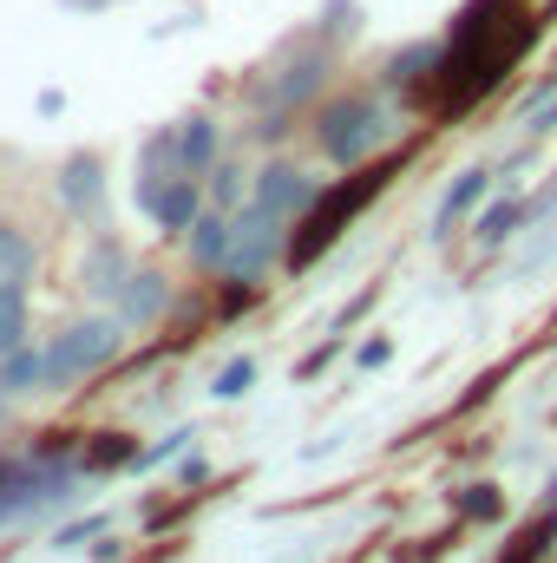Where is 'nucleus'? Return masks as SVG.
Here are the masks:
<instances>
[{"label": "nucleus", "instance_id": "nucleus-17", "mask_svg": "<svg viewBox=\"0 0 557 563\" xmlns=\"http://www.w3.org/2000/svg\"><path fill=\"white\" fill-rule=\"evenodd\" d=\"M250 380H256V361H230V367L217 374V400H243Z\"/></svg>", "mask_w": 557, "mask_h": 563}, {"label": "nucleus", "instance_id": "nucleus-10", "mask_svg": "<svg viewBox=\"0 0 557 563\" xmlns=\"http://www.w3.org/2000/svg\"><path fill=\"white\" fill-rule=\"evenodd\" d=\"M157 308H164V276L157 269H139V276H125V321H157Z\"/></svg>", "mask_w": 557, "mask_h": 563}, {"label": "nucleus", "instance_id": "nucleus-8", "mask_svg": "<svg viewBox=\"0 0 557 563\" xmlns=\"http://www.w3.org/2000/svg\"><path fill=\"white\" fill-rule=\"evenodd\" d=\"M46 380V347L20 341L13 354H0V394H33Z\"/></svg>", "mask_w": 557, "mask_h": 563}, {"label": "nucleus", "instance_id": "nucleus-18", "mask_svg": "<svg viewBox=\"0 0 557 563\" xmlns=\"http://www.w3.org/2000/svg\"><path fill=\"white\" fill-rule=\"evenodd\" d=\"M512 223H518V203L485 210V217H479V243H505V236H512Z\"/></svg>", "mask_w": 557, "mask_h": 563}, {"label": "nucleus", "instance_id": "nucleus-12", "mask_svg": "<svg viewBox=\"0 0 557 563\" xmlns=\"http://www.w3.org/2000/svg\"><path fill=\"white\" fill-rule=\"evenodd\" d=\"M26 341V282H0V354Z\"/></svg>", "mask_w": 557, "mask_h": 563}, {"label": "nucleus", "instance_id": "nucleus-14", "mask_svg": "<svg viewBox=\"0 0 557 563\" xmlns=\"http://www.w3.org/2000/svg\"><path fill=\"white\" fill-rule=\"evenodd\" d=\"M125 282V256H119V243H99L92 256H86V288H99V295H112Z\"/></svg>", "mask_w": 557, "mask_h": 563}, {"label": "nucleus", "instance_id": "nucleus-3", "mask_svg": "<svg viewBox=\"0 0 557 563\" xmlns=\"http://www.w3.org/2000/svg\"><path fill=\"white\" fill-rule=\"evenodd\" d=\"M315 139H321V151H328L335 164H354L368 144L381 139V106H374V99H341V106L321 112Z\"/></svg>", "mask_w": 557, "mask_h": 563}, {"label": "nucleus", "instance_id": "nucleus-2", "mask_svg": "<svg viewBox=\"0 0 557 563\" xmlns=\"http://www.w3.org/2000/svg\"><path fill=\"white\" fill-rule=\"evenodd\" d=\"M374 190H381V170H368V177H354V184L328 190V197L308 210V223H302V236H295V250H288V256H295V263H315V256H321V250L341 236V223H348V217H354V210H361Z\"/></svg>", "mask_w": 557, "mask_h": 563}, {"label": "nucleus", "instance_id": "nucleus-13", "mask_svg": "<svg viewBox=\"0 0 557 563\" xmlns=\"http://www.w3.org/2000/svg\"><path fill=\"white\" fill-rule=\"evenodd\" d=\"M479 197H485V170H466V177L446 190V203H439V236H446V230L459 223V210H472Z\"/></svg>", "mask_w": 557, "mask_h": 563}, {"label": "nucleus", "instance_id": "nucleus-7", "mask_svg": "<svg viewBox=\"0 0 557 563\" xmlns=\"http://www.w3.org/2000/svg\"><path fill=\"white\" fill-rule=\"evenodd\" d=\"M230 243H237V217L210 210V217L190 223V263L197 269H230Z\"/></svg>", "mask_w": 557, "mask_h": 563}, {"label": "nucleus", "instance_id": "nucleus-6", "mask_svg": "<svg viewBox=\"0 0 557 563\" xmlns=\"http://www.w3.org/2000/svg\"><path fill=\"white\" fill-rule=\"evenodd\" d=\"M256 203L270 210V217H288V210H308L315 203V184L295 170V164H270L263 177H256Z\"/></svg>", "mask_w": 557, "mask_h": 563}, {"label": "nucleus", "instance_id": "nucleus-4", "mask_svg": "<svg viewBox=\"0 0 557 563\" xmlns=\"http://www.w3.org/2000/svg\"><path fill=\"white\" fill-rule=\"evenodd\" d=\"M276 223L263 203H250L243 217H237V243H230V276L237 282H256L263 276V263H270V250H276Z\"/></svg>", "mask_w": 557, "mask_h": 563}, {"label": "nucleus", "instance_id": "nucleus-19", "mask_svg": "<svg viewBox=\"0 0 557 563\" xmlns=\"http://www.w3.org/2000/svg\"><path fill=\"white\" fill-rule=\"evenodd\" d=\"M237 190H243V170H217L210 197H217V203H237Z\"/></svg>", "mask_w": 557, "mask_h": 563}, {"label": "nucleus", "instance_id": "nucleus-9", "mask_svg": "<svg viewBox=\"0 0 557 563\" xmlns=\"http://www.w3.org/2000/svg\"><path fill=\"white\" fill-rule=\"evenodd\" d=\"M210 157H217V125H210V119H190V125H177V170L204 177V170H210Z\"/></svg>", "mask_w": 557, "mask_h": 563}, {"label": "nucleus", "instance_id": "nucleus-1", "mask_svg": "<svg viewBox=\"0 0 557 563\" xmlns=\"http://www.w3.org/2000/svg\"><path fill=\"white\" fill-rule=\"evenodd\" d=\"M119 361V321H79V328H66L53 347H46V387H66V380H79V374H99V367H112Z\"/></svg>", "mask_w": 557, "mask_h": 563}, {"label": "nucleus", "instance_id": "nucleus-5", "mask_svg": "<svg viewBox=\"0 0 557 563\" xmlns=\"http://www.w3.org/2000/svg\"><path fill=\"white\" fill-rule=\"evenodd\" d=\"M164 230H190L197 217H204V184L190 177V170H177V177H164L157 190H151V203H144Z\"/></svg>", "mask_w": 557, "mask_h": 563}, {"label": "nucleus", "instance_id": "nucleus-16", "mask_svg": "<svg viewBox=\"0 0 557 563\" xmlns=\"http://www.w3.org/2000/svg\"><path fill=\"white\" fill-rule=\"evenodd\" d=\"M66 203H73V210L99 203V164H92V157H73V164H66Z\"/></svg>", "mask_w": 557, "mask_h": 563}, {"label": "nucleus", "instance_id": "nucleus-20", "mask_svg": "<svg viewBox=\"0 0 557 563\" xmlns=\"http://www.w3.org/2000/svg\"><path fill=\"white\" fill-rule=\"evenodd\" d=\"M466 505H472V511H479V518H492V511H499V498H492V492H485V485H479V492H472V498H466Z\"/></svg>", "mask_w": 557, "mask_h": 563}, {"label": "nucleus", "instance_id": "nucleus-11", "mask_svg": "<svg viewBox=\"0 0 557 563\" xmlns=\"http://www.w3.org/2000/svg\"><path fill=\"white\" fill-rule=\"evenodd\" d=\"M33 236L20 230V223H0V282H26L33 276Z\"/></svg>", "mask_w": 557, "mask_h": 563}, {"label": "nucleus", "instance_id": "nucleus-15", "mask_svg": "<svg viewBox=\"0 0 557 563\" xmlns=\"http://www.w3.org/2000/svg\"><path fill=\"white\" fill-rule=\"evenodd\" d=\"M125 459H139V445H132L125 432H99V439L86 445V472H112V465H125Z\"/></svg>", "mask_w": 557, "mask_h": 563}]
</instances>
